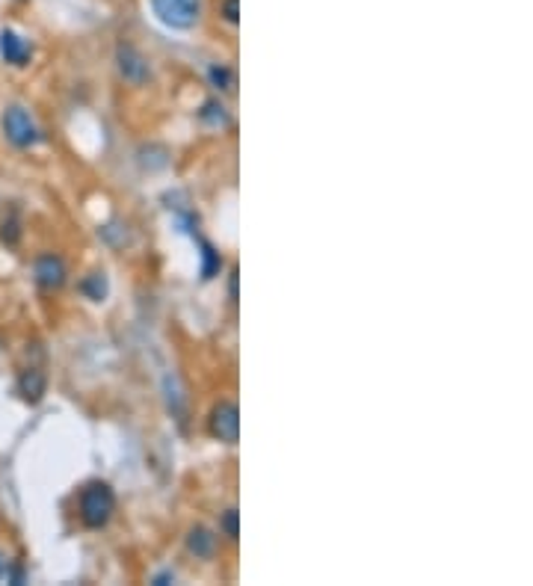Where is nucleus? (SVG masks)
Masks as SVG:
<instances>
[{
	"instance_id": "obj_1",
	"label": "nucleus",
	"mask_w": 533,
	"mask_h": 586,
	"mask_svg": "<svg viewBox=\"0 0 533 586\" xmlns=\"http://www.w3.org/2000/svg\"><path fill=\"white\" fill-rule=\"evenodd\" d=\"M77 512H80V521L86 524L89 530H101L110 524L113 512H115V492L110 483L104 479H92L80 488V497H77Z\"/></svg>"
},
{
	"instance_id": "obj_8",
	"label": "nucleus",
	"mask_w": 533,
	"mask_h": 586,
	"mask_svg": "<svg viewBox=\"0 0 533 586\" xmlns=\"http://www.w3.org/2000/svg\"><path fill=\"white\" fill-rule=\"evenodd\" d=\"M18 391H21V397L27 403H39L44 397V391H48V379H44V373L39 368H30L21 373V379H18Z\"/></svg>"
},
{
	"instance_id": "obj_2",
	"label": "nucleus",
	"mask_w": 533,
	"mask_h": 586,
	"mask_svg": "<svg viewBox=\"0 0 533 586\" xmlns=\"http://www.w3.org/2000/svg\"><path fill=\"white\" fill-rule=\"evenodd\" d=\"M151 9L172 30H190L202 15V0H151Z\"/></svg>"
},
{
	"instance_id": "obj_12",
	"label": "nucleus",
	"mask_w": 533,
	"mask_h": 586,
	"mask_svg": "<svg viewBox=\"0 0 533 586\" xmlns=\"http://www.w3.org/2000/svg\"><path fill=\"white\" fill-rule=\"evenodd\" d=\"M219 530L226 533L228 539H237V510H226L222 512V521H219Z\"/></svg>"
},
{
	"instance_id": "obj_6",
	"label": "nucleus",
	"mask_w": 533,
	"mask_h": 586,
	"mask_svg": "<svg viewBox=\"0 0 533 586\" xmlns=\"http://www.w3.org/2000/svg\"><path fill=\"white\" fill-rule=\"evenodd\" d=\"M115 59H119V71H122V77L128 80V83H133V86L146 83L148 62H146V57H142L137 48H133V44H119V51H115Z\"/></svg>"
},
{
	"instance_id": "obj_9",
	"label": "nucleus",
	"mask_w": 533,
	"mask_h": 586,
	"mask_svg": "<svg viewBox=\"0 0 533 586\" xmlns=\"http://www.w3.org/2000/svg\"><path fill=\"white\" fill-rule=\"evenodd\" d=\"M187 550H190L193 557L199 559H211L213 550H217V536L208 530V527H193L190 533H187Z\"/></svg>"
},
{
	"instance_id": "obj_10",
	"label": "nucleus",
	"mask_w": 533,
	"mask_h": 586,
	"mask_svg": "<svg viewBox=\"0 0 533 586\" xmlns=\"http://www.w3.org/2000/svg\"><path fill=\"white\" fill-rule=\"evenodd\" d=\"M208 77H211V86L219 89V92H228L231 83H235V77H231V71L226 66H211Z\"/></svg>"
},
{
	"instance_id": "obj_4",
	"label": "nucleus",
	"mask_w": 533,
	"mask_h": 586,
	"mask_svg": "<svg viewBox=\"0 0 533 586\" xmlns=\"http://www.w3.org/2000/svg\"><path fill=\"white\" fill-rule=\"evenodd\" d=\"M208 430L217 441L222 444H237L240 439V412L231 400H222V403L213 406V412L208 417Z\"/></svg>"
},
{
	"instance_id": "obj_14",
	"label": "nucleus",
	"mask_w": 533,
	"mask_h": 586,
	"mask_svg": "<svg viewBox=\"0 0 533 586\" xmlns=\"http://www.w3.org/2000/svg\"><path fill=\"white\" fill-rule=\"evenodd\" d=\"M4 568H6V563H4V559H0V572H4Z\"/></svg>"
},
{
	"instance_id": "obj_3",
	"label": "nucleus",
	"mask_w": 533,
	"mask_h": 586,
	"mask_svg": "<svg viewBox=\"0 0 533 586\" xmlns=\"http://www.w3.org/2000/svg\"><path fill=\"white\" fill-rule=\"evenodd\" d=\"M4 133H6V139L12 142L15 148H33L36 142L42 139L39 124H36L33 115L27 113L24 107H18V104H12L4 113Z\"/></svg>"
},
{
	"instance_id": "obj_11",
	"label": "nucleus",
	"mask_w": 533,
	"mask_h": 586,
	"mask_svg": "<svg viewBox=\"0 0 533 586\" xmlns=\"http://www.w3.org/2000/svg\"><path fill=\"white\" fill-rule=\"evenodd\" d=\"M202 257H204V264H202V275H204V279H213V273H217L219 266H222V257H219L217 252H213V246H208V243H204V252H202Z\"/></svg>"
},
{
	"instance_id": "obj_7",
	"label": "nucleus",
	"mask_w": 533,
	"mask_h": 586,
	"mask_svg": "<svg viewBox=\"0 0 533 586\" xmlns=\"http://www.w3.org/2000/svg\"><path fill=\"white\" fill-rule=\"evenodd\" d=\"M30 53H33V48L24 36H18L15 30L0 33V57H4L9 66H18V68L27 66V62H30Z\"/></svg>"
},
{
	"instance_id": "obj_5",
	"label": "nucleus",
	"mask_w": 533,
	"mask_h": 586,
	"mask_svg": "<svg viewBox=\"0 0 533 586\" xmlns=\"http://www.w3.org/2000/svg\"><path fill=\"white\" fill-rule=\"evenodd\" d=\"M33 279H36V284H39L42 290L53 293V290H60L62 284H66L68 266H66V261H62L60 255L44 252V255H39L33 261Z\"/></svg>"
},
{
	"instance_id": "obj_13",
	"label": "nucleus",
	"mask_w": 533,
	"mask_h": 586,
	"mask_svg": "<svg viewBox=\"0 0 533 586\" xmlns=\"http://www.w3.org/2000/svg\"><path fill=\"white\" fill-rule=\"evenodd\" d=\"M222 15H226L228 24H237V0H226L222 4Z\"/></svg>"
}]
</instances>
